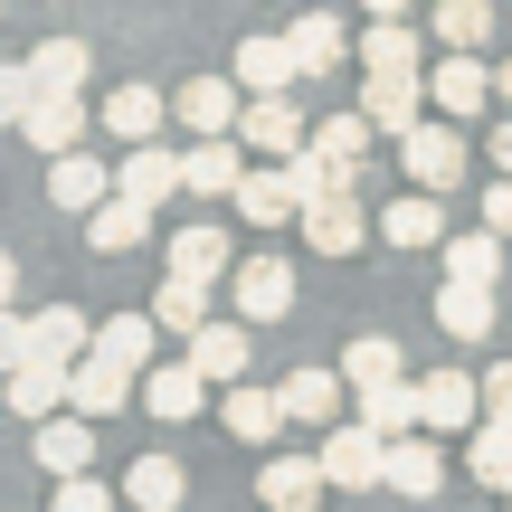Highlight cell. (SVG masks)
Segmentation results:
<instances>
[{"instance_id": "d6986e66", "label": "cell", "mask_w": 512, "mask_h": 512, "mask_svg": "<svg viewBox=\"0 0 512 512\" xmlns=\"http://www.w3.org/2000/svg\"><path fill=\"white\" fill-rule=\"evenodd\" d=\"M494 323H503L494 285H456V275L437 285V332L446 342H494Z\"/></svg>"}, {"instance_id": "f5cc1de1", "label": "cell", "mask_w": 512, "mask_h": 512, "mask_svg": "<svg viewBox=\"0 0 512 512\" xmlns=\"http://www.w3.org/2000/svg\"><path fill=\"white\" fill-rule=\"evenodd\" d=\"M0 427H10V408H0Z\"/></svg>"}, {"instance_id": "b9f144b4", "label": "cell", "mask_w": 512, "mask_h": 512, "mask_svg": "<svg viewBox=\"0 0 512 512\" xmlns=\"http://www.w3.org/2000/svg\"><path fill=\"white\" fill-rule=\"evenodd\" d=\"M370 133H380V124L351 105V114H323V124H313V143H323L332 162H370Z\"/></svg>"}, {"instance_id": "ac0fdd59", "label": "cell", "mask_w": 512, "mask_h": 512, "mask_svg": "<svg viewBox=\"0 0 512 512\" xmlns=\"http://www.w3.org/2000/svg\"><path fill=\"white\" fill-rule=\"evenodd\" d=\"M86 124H95V114H86V95H38V105H29V124H19V143H38L48 162H67V152L86 143Z\"/></svg>"}, {"instance_id": "7402d4cb", "label": "cell", "mask_w": 512, "mask_h": 512, "mask_svg": "<svg viewBox=\"0 0 512 512\" xmlns=\"http://www.w3.org/2000/svg\"><path fill=\"white\" fill-rule=\"evenodd\" d=\"M114 190H124V171H114V162H95V152H67V162L48 171V200H57V209H86V219L114 200Z\"/></svg>"}, {"instance_id": "5bb4252c", "label": "cell", "mask_w": 512, "mask_h": 512, "mask_svg": "<svg viewBox=\"0 0 512 512\" xmlns=\"http://www.w3.org/2000/svg\"><path fill=\"white\" fill-rule=\"evenodd\" d=\"M86 361H114V370L143 380V370H162V323H152V313H114V323H95V351H86Z\"/></svg>"}, {"instance_id": "8fae6325", "label": "cell", "mask_w": 512, "mask_h": 512, "mask_svg": "<svg viewBox=\"0 0 512 512\" xmlns=\"http://www.w3.org/2000/svg\"><path fill=\"white\" fill-rule=\"evenodd\" d=\"M162 124H171V95L162 86H114L105 105H95V133H114V143H162Z\"/></svg>"}, {"instance_id": "4dcf8cb0", "label": "cell", "mask_w": 512, "mask_h": 512, "mask_svg": "<svg viewBox=\"0 0 512 512\" xmlns=\"http://www.w3.org/2000/svg\"><path fill=\"white\" fill-rule=\"evenodd\" d=\"M294 57H304V76H332V67H361V48H351V38H342V19H332V10H304V19H294Z\"/></svg>"}, {"instance_id": "5b68a950", "label": "cell", "mask_w": 512, "mask_h": 512, "mask_svg": "<svg viewBox=\"0 0 512 512\" xmlns=\"http://www.w3.org/2000/svg\"><path fill=\"white\" fill-rule=\"evenodd\" d=\"M171 124L181 133H238L247 124V86L238 76H190V86L171 95Z\"/></svg>"}, {"instance_id": "ab89813d", "label": "cell", "mask_w": 512, "mask_h": 512, "mask_svg": "<svg viewBox=\"0 0 512 512\" xmlns=\"http://www.w3.org/2000/svg\"><path fill=\"white\" fill-rule=\"evenodd\" d=\"M437 256H446L456 285H494V275H503V238H494V228H465V238H446Z\"/></svg>"}, {"instance_id": "1f68e13d", "label": "cell", "mask_w": 512, "mask_h": 512, "mask_svg": "<svg viewBox=\"0 0 512 512\" xmlns=\"http://www.w3.org/2000/svg\"><path fill=\"white\" fill-rule=\"evenodd\" d=\"M143 313L171 332V342H190V332H209V323H219V313H209V285H190V275H162Z\"/></svg>"}, {"instance_id": "7c38bea8", "label": "cell", "mask_w": 512, "mask_h": 512, "mask_svg": "<svg viewBox=\"0 0 512 512\" xmlns=\"http://www.w3.org/2000/svg\"><path fill=\"white\" fill-rule=\"evenodd\" d=\"M133 399H143V380H133V370H114V361H76V370H67V408H76V418H95V427L124 418Z\"/></svg>"}, {"instance_id": "816d5d0a", "label": "cell", "mask_w": 512, "mask_h": 512, "mask_svg": "<svg viewBox=\"0 0 512 512\" xmlns=\"http://www.w3.org/2000/svg\"><path fill=\"white\" fill-rule=\"evenodd\" d=\"M494 95H503V105H512V57H503V67H494Z\"/></svg>"}, {"instance_id": "60d3db41", "label": "cell", "mask_w": 512, "mask_h": 512, "mask_svg": "<svg viewBox=\"0 0 512 512\" xmlns=\"http://www.w3.org/2000/svg\"><path fill=\"white\" fill-rule=\"evenodd\" d=\"M465 465H475V484L512 494V418H484V427H475V446H465Z\"/></svg>"}, {"instance_id": "7a4b0ae2", "label": "cell", "mask_w": 512, "mask_h": 512, "mask_svg": "<svg viewBox=\"0 0 512 512\" xmlns=\"http://www.w3.org/2000/svg\"><path fill=\"white\" fill-rule=\"evenodd\" d=\"M399 162H408V181H418V190H437V200H446V190L465 181V133L446 124V114H427V124L399 133Z\"/></svg>"}, {"instance_id": "681fc988", "label": "cell", "mask_w": 512, "mask_h": 512, "mask_svg": "<svg viewBox=\"0 0 512 512\" xmlns=\"http://www.w3.org/2000/svg\"><path fill=\"white\" fill-rule=\"evenodd\" d=\"M19 304V266H10V247H0V313Z\"/></svg>"}, {"instance_id": "d4e9b609", "label": "cell", "mask_w": 512, "mask_h": 512, "mask_svg": "<svg viewBox=\"0 0 512 512\" xmlns=\"http://www.w3.org/2000/svg\"><path fill=\"white\" fill-rule=\"evenodd\" d=\"M143 408L162 427H181V418H200V408H209V380L190 361H162V370H143Z\"/></svg>"}, {"instance_id": "44dd1931", "label": "cell", "mask_w": 512, "mask_h": 512, "mask_svg": "<svg viewBox=\"0 0 512 512\" xmlns=\"http://www.w3.org/2000/svg\"><path fill=\"white\" fill-rule=\"evenodd\" d=\"M380 238L389 247H446L456 228H446V200H437V190H399V200L380 209Z\"/></svg>"}, {"instance_id": "6da1fadb", "label": "cell", "mask_w": 512, "mask_h": 512, "mask_svg": "<svg viewBox=\"0 0 512 512\" xmlns=\"http://www.w3.org/2000/svg\"><path fill=\"white\" fill-rule=\"evenodd\" d=\"M313 456H323L332 494H370V484H389V437H380V427H361V418H342Z\"/></svg>"}, {"instance_id": "9c48e42d", "label": "cell", "mask_w": 512, "mask_h": 512, "mask_svg": "<svg viewBox=\"0 0 512 512\" xmlns=\"http://www.w3.org/2000/svg\"><path fill=\"white\" fill-rule=\"evenodd\" d=\"M427 105H437L446 124H475V114L494 105V67H484V57H437V67H427Z\"/></svg>"}, {"instance_id": "9a60e30c", "label": "cell", "mask_w": 512, "mask_h": 512, "mask_svg": "<svg viewBox=\"0 0 512 512\" xmlns=\"http://www.w3.org/2000/svg\"><path fill=\"white\" fill-rule=\"evenodd\" d=\"M437 57H427V38L408 29V19H370L361 29V76H427Z\"/></svg>"}, {"instance_id": "f546056e", "label": "cell", "mask_w": 512, "mask_h": 512, "mask_svg": "<svg viewBox=\"0 0 512 512\" xmlns=\"http://www.w3.org/2000/svg\"><path fill=\"white\" fill-rule=\"evenodd\" d=\"M427 76H361V114L380 133H408V124H427Z\"/></svg>"}, {"instance_id": "2e32d148", "label": "cell", "mask_w": 512, "mask_h": 512, "mask_svg": "<svg viewBox=\"0 0 512 512\" xmlns=\"http://www.w3.org/2000/svg\"><path fill=\"white\" fill-rule=\"evenodd\" d=\"M228 209H238L247 228H285V219H304V190H294L285 162H266V171H247V181H238V200H228Z\"/></svg>"}, {"instance_id": "c3c4849f", "label": "cell", "mask_w": 512, "mask_h": 512, "mask_svg": "<svg viewBox=\"0 0 512 512\" xmlns=\"http://www.w3.org/2000/svg\"><path fill=\"white\" fill-rule=\"evenodd\" d=\"M484 152H494V171H503V181H512V114H503V124H494V133H484Z\"/></svg>"}, {"instance_id": "f35d334b", "label": "cell", "mask_w": 512, "mask_h": 512, "mask_svg": "<svg viewBox=\"0 0 512 512\" xmlns=\"http://www.w3.org/2000/svg\"><path fill=\"white\" fill-rule=\"evenodd\" d=\"M494 38V0H437V48L446 57H475Z\"/></svg>"}, {"instance_id": "30bf717a", "label": "cell", "mask_w": 512, "mask_h": 512, "mask_svg": "<svg viewBox=\"0 0 512 512\" xmlns=\"http://www.w3.org/2000/svg\"><path fill=\"white\" fill-rule=\"evenodd\" d=\"M0 408H10L19 427H48V418H67V361H19L10 380H0Z\"/></svg>"}, {"instance_id": "d6a6232c", "label": "cell", "mask_w": 512, "mask_h": 512, "mask_svg": "<svg viewBox=\"0 0 512 512\" xmlns=\"http://www.w3.org/2000/svg\"><path fill=\"white\" fill-rule=\"evenodd\" d=\"M29 342H38V361H86V351H95V323H86V313H76V304H38L29 313Z\"/></svg>"}, {"instance_id": "836d02e7", "label": "cell", "mask_w": 512, "mask_h": 512, "mask_svg": "<svg viewBox=\"0 0 512 512\" xmlns=\"http://www.w3.org/2000/svg\"><path fill=\"white\" fill-rule=\"evenodd\" d=\"M86 67H95V48H86V38H38V48H29L38 95H86Z\"/></svg>"}, {"instance_id": "f1b7e54d", "label": "cell", "mask_w": 512, "mask_h": 512, "mask_svg": "<svg viewBox=\"0 0 512 512\" xmlns=\"http://www.w3.org/2000/svg\"><path fill=\"white\" fill-rule=\"evenodd\" d=\"M238 133H200V143H190V190H200V200H238V181H247V162H238Z\"/></svg>"}, {"instance_id": "d590c367", "label": "cell", "mask_w": 512, "mask_h": 512, "mask_svg": "<svg viewBox=\"0 0 512 512\" xmlns=\"http://www.w3.org/2000/svg\"><path fill=\"white\" fill-rule=\"evenodd\" d=\"M86 238H95V256H133V247H152V209L114 190V200H105V209L86 219Z\"/></svg>"}, {"instance_id": "ee69618b", "label": "cell", "mask_w": 512, "mask_h": 512, "mask_svg": "<svg viewBox=\"0 0 512 512\" xmlns=\"http://www.w3.org/2000/svg\"><path fill=\"white\" fill-rule=\"evenodd\" d=\"M48 512H124V494H114L105 475H57V503Z\"/></svg>"}, {"instance_id": "f6af8a7d", "label": "cell", "mask_w": 512, "mask_h": 512, "mask_svg": "<svg viewBox=\"0 0 512 512\" xmlns=\"http://www.w3.org/2000/svg\"><path fill=\"white\" fill-rule=\"evenodd\" d=\"M19 361H38V342H29V313L10 304V313H0V380H10Z\"/></svg>"}, {"instance_id": "83f0119b", "label": "cell", "mask_w": 512, "mask_h": 512, "mask_svg": "<svg viewBox=\"0 0 512 512\" xmlns=\"http://www.w3.org/2000/svg\"><path fill=\"white\" fill-rule=\"evenodd\" d=\"M361 238H380V219H361V200L304 209V247H313V256H361Z\"/></svg>"}, {"instance_id": "ffe728a7", "label": "cell", "mask_w": 512, "mask_h": 512, "mask_svg": "<svg viewBox=\"0 0 512 512\" xmlns=\"http://www.w3.org/2000/svg\"><path fill=\"white\" fill-rule=\"evenodd\" d=\"M351 418H361V427H380L389 446H399V437H427V399H418V380L361 389V399H351Z\"/></svg>"}, {"instance_id": "52a82bcc", "label": "cell", "mask_w": 512, "mask_h": 512, "mask_svg": "<svg viewBox=\"0 0 512 512\" xmlns=\"http://www.w3.org/2000/svg\"><path fill=\"white\" fill-rule=\"evenodd\" d=\"M275 389H285V418H294V427H323V437L342 427V408H351V380H342V370H323V361L285 370Z\"/></svg>"}, {"instance_id": "7bdbcfd3", "label": "cell", "mask_w": 512, "mask_h": 512, "mask_svg": "<svg viewBox=\"0 0 512 512\" xmlns=\"http://www.w3.org/2000/svg\"><path fill=\"white\" fill-rule=\"evenodd\" d=\"M29 105H38L29 57H0V133H19V124H29Z\"/></svg>"}, {"instance_id": "ba28073f", "label": "cell", "mask_w": 512, "mask_h": 512, "mask_svg": "<svg viewBox=\"0 0 512 512\" xmlns=\"http://www.w3.org/2000/svg\"><path fill=\"white\" fill-rule=\"evenodd\" d=\"M114 171H124V200H143V209H171L190 190V152H171V143H133Z\"/></svg>"}, {"instance_id": "484cf974", "label": "cell", "mask_w": 512, "mask_h": 512, "mask_svg": "<svg viewBox=\"0 0 512 512\" xmlns=\"http://www.w3.org/2000/svg\"><path fill=\"white\" fill-rule=\"evenodd\" d=\"M29 446H38V465L48 475H95V418H48V427H29Z\"/></svg>"}, {"instance_id": "74e56055", "label": "cell", "mask_w": 512, "mask_h": 512, "mask_svg": "<svg viewBox=\"0 0 512 512\" xmlns=\"http://www.w3.org/2000/svg\"><path fill=\"white\" fill-rule=\"evenodd\" d=\"M399 361H408V351L389 342V332H361V342H351V351H342L332 370H342V380H351V399H361V389H389V380H408Z\"/></svg>"}, {"instance_id": "603a6c76", "label": "cell", "mask_w": 512, "mask_h": 512, "mask_svg": "<svg viewBox=\"0 0 512 512\" xmlns=\"http://www.w3.org/2000/svg\"><path fill=\"white\" fill-rule=\"evenodd\" d=\"M181 361L200 370L209 389H238V380H247V323H209V332H190Z\"/></svg>"}, {"instance_id": "cb8c5ba5", "label": "cell", "mask_w": 512, "mask_h": 512, "mask_svg": "<svg viewBox=\"0 0 512 512\" xmlns=\"http://www.w3.org/2000/svg\"><path fill=\"white\" fill-rule=\"evenodd\" d=\"M219 418H228V437H238V446H275V437H285V389H228V399H219Z\"/></svg>"}, {"instance_id": "4fadbf2b", "label": "cell", "mask_w": 512, "mask_h": 512, "mask_svg": "<svg viewBox=\"0 0 512 512\" xmlns=\"http://www.w3.org/2000/svg\"><path fill=\"white\" fill-rule=\"evenodd\" d=\"M323 494H332L323 456H266V475H256V503L266 512H313Z\"/></svg>"}, {"instance_id": "e0dca14e", "label": "cell", "mask_w": 512, "mask_h": 512, "mask_svg": "<svg viewBox=\"0 0 512 512\" xmlns=\"http://www.w3.org/2000/svg\"><path fill=\"white\" fill-rule=\"evenodd\" d=\"M418 399H427V437H475V370H427L418 380Z\"/></svg>"}, {"instance_id": "8d00e7d4", "label": "cell", "mask_w": 512, "mask_h": 512, "mask_svg": "<svg viewBox=\"0 0 512 512\" xmlns=\"http://www.w3.org/2000/svg\"><path fill=\"white\" fill-rule=\"evenodd\" d=\"M181 503H190V475H181L171 456H143V465L124 475V512H181Z\"/></svg>"}, {"instance_id": "7dc6e473", "label": "cell", "mask_w": 512, "mask_h": 512, "mask_svg": "<svg viewBox=\"0 0 512 512\" xmlns=\"http://www.w3.org/2000/svg\"><path fill=\"white\" fill-rule=\"evenodd\" d=\"M475 209H484V228H494V238H512V181H494Z\"/></svg>"}, {"instance_id": "8992f818", "label": "cell", "mask_w": 512, "mask_h": 512, "mask_svg": "<svg viewBox=\"0 0 512 512\" xmlns=\"http://www.w3.org/2000/svg\"><path fill=\"white\" fill-rule=\"evenodd\" d=\"M228 304H238V323H285L294 313V266L285 256H247V266L228 275Z\"/></svg>"}, {"instance_id": "f907efd6", "label": "cell", "mask_w": 512, "mask_h": 512, "mask_svg": "<svg viewBox=\"0 0 512 512\" xmlns=\"http://www.w3.org/2000/svg\"><path fill=\"white\" fill-rule=\"evenodd\" d=\"M361 10H370V19H408V0H361Z\"/></svg>"}, {"instance_id": "4316f807", "label": "cell", "mask_w": 512, "mask_h": 512, "mask_svg": "<svg viewBox=\"0 0 512 512\" xmlns=\"http://www.w3.org/2000/svg\"><path fill=\"white\" fill-rule=\"evenodd\" d=\"M162 275H190V285H219V275H238V256H228V228H219V219L181 228V238H171V266H162Z\"/></svg>"}, {"instance_id": "3957f363", "label": "cell", "mask_w": 512, "mask_h": 512, "mask_svg": "<svg viewBox=\"0 0 512 512\" xmlns=\"http://www.w3.org/2000/svg\"><path fill=\"white\" fill-rule=\"evenodd\" d=\"M238 143L256 152V162H294V152L313 143V124H304V105H294V95H247Z\"/></svg>"}, {"instance_id": "bcb514c9", "label": "cell", "mask_w": 512, "mask_h": 512, "mask_svg": "<svg viewBox=\"0 0 512 512\" xmlns=\"http://www.w3.org/2000/svg\"><path fill=\"white\" fill-rule=\"evenodd\" d=\"M484 418H512V361L484 370Z\"/></svg>"}, {"instance_id": "277c9868", "label": "cell", "mask_w": 512, "mask_h": 512, "mask_svg": "<svg viewBox=\"0 0 512 512\" xmlns=\"http://www.w3.org/2000/svg\"><path fill=\"white\" fill-rule=\"evenodd\" d=\"M228 76H238L247 95H294V86H304V57H294L285 29H247V38H238V67H228Z\"/></svg>"}, {"instance_id": "e575fe53", "label": "cell", "mask_w": 512, "mask_h": 512, "mask_svg": "<svg viewBox=\"0 0 512 512\" xmlns=\"http://www.w3.org/2000/svg\"><path fill=\"white\" fill-rule=\"evenodd\" d=\"M437 484H446V446H437V437H399V446H389V494L427 503Z\"/></svg>"}]
</instances>
